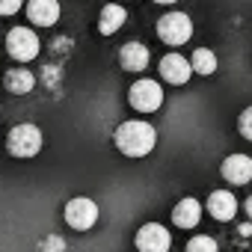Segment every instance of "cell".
<instances>
[{
	"label": "cell",
	"instance_id": "obj_1",
	"mask_svg": "<svg viewBox=\"0 0 252 252\" xmlns=\"http://www.w3.org/2000/svg\"><path fill=\"white\" fill-rule=\"evenodd\" d=\"M113 140H116V149L122 155H128V158H146L155 149V143H158V131H155V125H149L143 119H131V122H122L119 125Z\"/></svg>",
	"mask_w": 252,
	"mask_h": 252
},
{
	"label": "cell",
	"instance_id": "obj_2",
	"mask_svg": "<svg viewBox=\"0 0 252 252\" xmlns=\"http://www.w3.org/2000/svg\"><path fill=\"white\" fill-rule=\"evenodd\" d=\"M6 152L18 160H30L42 152V131L36 125L24 122V125H15V128L6 134Z\"/></svg>",
	"mask_w": 252,
	"mask_h": 252
},
{
	"label": "cell",
	"instance_id": "obj_3",
	"mask_svg": "<svg viewBox=\"0 0 252 252\" xmlns=\"http://www.w3.org/2000/svg\"><path fill=\"white\" fill-rule=\"evenodd\" d=\"M6 51L18 63H30L39 57V36L30 27H12L6 33Z\"/></svg>",
	"mask_w": 252,
	"mask_h": 252
},
{
	"label": "cell",
	"instance_id": "obj_4",
	"mask_svg": "<svg viewBox=\"0 0 252 252\" xmlns=\"http://www.w3.org/2000/svg\"><path fill=\"white\" fill-rule=\"evenodd\" d=\"M158 36H160V42H166L172 48L175 45H184L193 36V21L184 12H169V15H163L158 21Z\"/></svg>",
	"mask_w": 252,
	"mask_h": 252
},
{
	"label": "cell",
	"instance_id": "obj_5",
	"mask_svg": "<svg viewBox=\"0 0 252 252\" xmlns=\"http://www.w3.org/2000/svg\"><path fill=\"white\" fill-rule=\"evenodd\" d=\"M128 101H131V107L140 110V113H155V110L163 104V89H160L158 80L143 77V80H137V83L131 86Z\"/></svg>",
	"mask_w": 252,
	"mask_h": 252
},
{
	"label": "cell",
	"instance_id": "obj_6",
	"mask_svg": "<svg viewBox=\"0 0 252 252\" xmlns=\"http://www.w3.org/2000/svg\"><path fill=\"white\" fill-rule=\"evenodd\" d=\"M65 222H68L71 228H77V231L92 228V225L98 222V205H95L92 199H86V196L71 199V202L65 205Z\"/></svg>",
	"mask_w": 252,
	"mask_h": 252
},
{
	"label": "cell",
	"instance_id": "obj_7",
	"mask_svg": "<svg viewBox=\"0 0 252 252\" xmlns=\"http://www.w3.org/2000/svg\"><path fill=\"white\" fill-rule=\"evenodd\" d=\"M169 246H172V234L158 222H146L137 231V249L140 252H169Z\"/></svg>",
	"mask_w": 252,
	"mask_h": 252
},
{
	"label": "cell",
	"instance_id": "obj_8",
	"mask_svg": "<svg viewBox=\"0 0 252 252\" xmlns=\"http://www.w3.org/2000/svg\"><path fill=\"white\" fill-rule=\"evenodd\" d=\"M160 74H163V80H169V83L181 86V83H187V80H190L193 65H190V60H184L181 54H166V57L160 60Z\"/></svg>",
	"mask_w": 252,
	"mask_h": 252
},
{
	"label": "cell",
	"instance_id": "obj_9",
	"mask_svg": "<svg viewBox=\"0 0 252 252\" xmlns=\"http://www.w3.org/2000/svg\"><path fill=\"white\" fill-rule=\"evenodd\" d=\"M222 178L228 184H249L252 181V158H246V155H228L222 160Z\"/></svg>",
	"mask_w": 252,
	"mask_h": 252
},
{
	"label": "cell",
	"instance_id": "obj_10",
	"mask_svg": "<svg viewBox=\"0 0 252 252\" xmlns=\"http://www.w3.org/2000/svg\"><path fill=\"white\" fill-rule=\"evenodd\" d=\"M208 214H211L214 220H220V222H228V220H234V214H237V199H234L228 190H214V193L208 196Z\"/></svg>",
	"mask_w": 252,
	"mask_h": 252
},
{
	"label": "cell",
	"instance_id": "obj_11",
	"mask_svg": "<svg viewBox=\"0 0 252 252\" xmlns=\"http://www.w3.org/2000/svg\"><path fill=\"white\" fill-rule=\"evenodd\" d=\"M119 63L125 71H146L149 68V48L140 42H128L119 51Z\"/></svg>",
	"mask_w": 252,
	"mask_h": 252
},
{
	"label": "cell",
	"instance_id": "obj_12",
	"mask_svg": "<svg viewBox=\"0 0 252 252\" xmlns=\"http://www.w3.org/2000/svg\"><path fill=\"white\" fill-rule=\"evenodd\" d=\"M199 220H202V205H199V199H193V196L181 199V202L172 208V222H175L178 228H196Z\"/></svg>",
	"mask_w": 252,
	"mask_h": 252
},
{
	"label": "cell",
	"instance_id": "obj_13",
	"mask_svg": "<svg viewBox=\"0 0 252 252\" xmlns=\"http://www.w3.org/2000/svg\"><path fill=\"white\" fill-rule=\"evenodd\" d=\"M27 18L39 27H51L60 18V3L57 0H30L27 3Z\"/></svg>",
	"mask_w": 252,
	"mask_h": 252
},
{
	"label": "cell",
	"instance_id": "obj_14",
	"mask_svg": "<svg viewBox=\"0 0 252 252\" xmlns=\"http://www.w3.org/2000/svg\"><path fill=\"white\" fill-rule=\"evenodd\" d=\"M125 18H128V12H125L122 3H107V6L101 9V18H98V30H101V36H113V33H119L122 24H125Z\"/></svg>",
	"mask_w": 252,
	"mask_h": 252
},
{
	"label": "cell",
	"instance_id": "obj_15",
	"mask_svg": "<svg viewBox=\"0 0 252 252\" xmlns=\"http://www.w3.org/2000/svg\"><path fill=\"white\" fill-rule=\"evenodd\" d=\"M3 83H6V89H9L12 95H27V92L36 86V77H33V71H27V68H9L6 77H3Z\"/></svg>",
	"mask_w": 252,
	"mask_h": 252
},
{
	"label": "cell",
	"instance_id": "obj_16",
	"mask_svg": "<svg viewBox=\"0 0 252 252\" xmlns=\"http://www.w3.org/2000/svg\"><path fill=\"white\" fill-rule=\"evenodd\" d=\"M190 65H193L196 74H214V71H217V54L208 51V48H199V51L193 54Z\"/></svg>",
	"mask_w": 252,
	"mask_h": 252
},
{
	"label": "cell",
	"instance_id": "obj_17",
	"mask_svg": "<svg viewBox=\"0 0 252 252\" xmlns=\"http://www.w3.org/2000/svg\"><path fill=\"white\" fill-rule=\"evenodd\" d=\"M187 252H220V246H217L214 237H208V234H196V237L187 243Z\"/></svg>",
	"mask_w": 252,
	"mask_h": 252
},
{
	"label": "cell",
	"instance_id": "obj_18",
	"mask_svg": "<svg viewBox=\"0 0 252 252\" xmlns=\"http://www.w3.org/2000/svg\"><path fill=\"white\" fill-rule=\"evenodd\" d=\"M36 252H65V240L63 234H45L36 246Z\"/></svg>",
	"mask_w": 252,
	"mask_h": 252
},
{
	"label": "cell",
	"instance_id": "obj_19",
	"mask_svg": "<svg viewBox=\"0 0 252 252\" xmlns=\"http://www.w3.org/2000/svg\"><path fill=\"white\" fill-rule=\"evenodd\" d=\"M237 128H240V134H243L246 140H252V107H246V110L240 113V119H237Z\"/></svg>",
	"mask_w": 252,
	"mask_h": 252
},
{
	"label": "cell",
	"instance_id": "obj_20",
	"mask_svg": "<svg viewBox=\"0 0 252 252\" xmlns=\"http://www.w3.org/2000/svg\"><path fill=\"white\" fill-rule=\"evenodd\" d=\"M24 6V0H0V15H15Z\"/></svg>",
	"mask_w": 252,
	"mask_h": 252
},
{
	"label": "cell",
	"instance_id": "obj_21",
	"mask_svg": "<svg viewBox=\"0 0 252 252\" xmlns=\"http://www.w3.org/2000/svg\"><path fill=\"white\" fill-rule=\"evenodd\" d=\"M237 231H240V234H243V237H249V234H252V225H249V222H243V225H240V228H237Z\"/></svg>",
	"mask_w": 252,
	"mask_h": 252
},
{
	"label": "cell",
	"instance_id": "obj_22",
	"mask_svg": "<svg viewBox=\"0 0 252 252\" xmlns=\"http://www.w3.org/2000/svg\"><path fill=\"white\" fill-rule=\"evenodd\" d=\"M243 208H246V214H249V220H252V196L246 199V205H243Z\"/></svg>",
	"mask_w": 252,
	"mask_h": 252
},
{
	"label": "cell",
	"instance_id": "obj_23",
	"mask_svg": "<svg viewBox=\"0 0 252 252\" xmlns=\"http://www.w3.org/2000/svg\"><path fill=\"white\" fill-rule=\"evenodd\" d=\"M155 3H163V6H169V3H175V0H155Z\"/></svg>",
	"mask_w": 252,
	"mask_h": 252
}]
</instances>
